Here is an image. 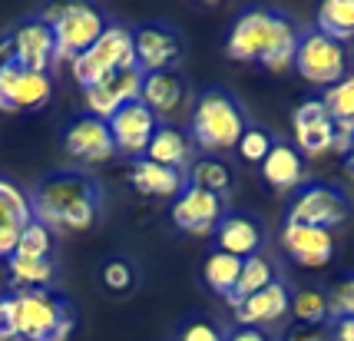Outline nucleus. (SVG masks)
Listing matches in <instances>:
<instances>
[{"mask_svg": "<svg viewBox=\"0 0 354 341\" xmlns=\"http://www.w3.org/2000/svg\"><path fill=\"white\" fill-rule=\"evenodd\" d=\"M33 219L53 232H90L103 219V183L86 169H50L27 189Z\"/></svg>", "mask_w": 354, "mask_h": 341, "instance_id": "nucleus-1", "label": "nucleus"}, {"mask_svg": "<svg viewBox=\"0 0 354 341\" xmlns=\"http://www.w3.org/2000/svg\"><path fill=\"white\" fill-rule=\"evenodd\" d=\"M298 20L275 7H245L232 20L225 53L239 63H259L272 73H281L295 63V50L301 40Z\"/></svg>", "mask_w": 354, "mask_h": 341, "instance_id": "nucleus-2", "label": "nucleus"}, {"mask_svg": "<svg viewBox=\"0 0 354 341\" xmlns=\"http://www.w3.org/2000/svg\"><path fill=\"white\" fill-rule=\"evenodd\" d=\"M248 113L242 100L232 93L229 86H205L199 96L192 100V113H189V140L196 146V153L216 156L235 149L239 136L248 129Z\"/></svg>", "mask_w": 354, "mask_h": 341, "instance_id": "nucleus-3", "label": "nucleus"}, {"mask_svg": "<svg viewBox=\"0 0 354 341\" xmlns=\"http://www.w3.org/2000/svg\"><path fill=\"white\" fill-rule=\"evenodd\" d=\"M17 341H70L80 325V315L70 295L60 288L50 292H10Z\"/></svg>", "mask_w": 354, "mask_h": 341, "instance_id": "nucleus-4", "label": "nucleus"}, {"mask_svg": "<svg viewBox=\"0 0 354 341\" xmlns=\"http://www.w3.org/2000/svg\"><path fill=\"white\" fill-rule=\"evenodd\" d=\"M40 20L50 24L53 30V40H57V63H73L80 53L86 50L103 37L109 24V14L96 3H53V7H44L37 10Z\"/></svg>", "mask_w": 354, "mask_h": 341, "instance_id": "nucleus-5", "label": "nucleus"}, {"mask_svg": "<svg viewBox=\"0 0 354 341\" xmlns=\"http://www.w3.org/2000/svg\"><path fill=\"white\" fill-rule=\"evenodd\" d=\"M129 66H136V57H133V27L113 20L103 30V37L86 53H80L77 60L70 63V77L77 80L80 90H90L100 80H106L109 73H120V70H129Z\"/></svg>", "mask_w": 354, "mask_h": 341, "instance_id": "nucleus-6", "label": "nucleus"}, {"mask_svg": "<svg viewBox=\"0 0 354 341\" xmlns=\"http://www.w3.org/2000/svg\"><path fill=\"white\" fill-rule=\"evenodd\" d=\"M354 202L335 183H301L295 189L285 222H298V225H315V229H328L335 232L351 219Z\"/></svg>", "mask_w": 354, "mask_h": 341, "instance_id": "nucleus-7", "label": "nucleus"}, {"mask_svg": "<svg viewBox=\"0 0 354 341\" xmlns=\"http://www.w3.org/2000/svg\"><path fill=\"white\" fill-rule=\"evenodd\" d=\"M295 70L308 80L311 86H335L351 73V53L344 44L324 37L322 30H301V40H298V50H295Z\"/></svg>", "mask_w": 354, "mask_h": 341, "instance_id": "nucleus-8", "label": "nucleus"}, {"mask_svg": "<svg viewBox=\"0 0 354 341\" xmlns=\"http://www.w3.org/2000/svg\"><path fill=\"white\" fill-rule=\"evenodd\" d=\"M133 57L139 73H159V70H179L185 60V40L172 24L149 20L133 27Z\"/></svg>", "mask_w": 354, "mask_h": 341, "instance_id": "nucleus-9", "label": "nucleus"}, {"mask_svg": "<svg viewBox=\"0 0 354 341\" xmlns=\"http://www.w3.org/2000/svg\"><path fill=\"white\" fill-rule=\"evenodd\" d=\"M53 100V80L50 73H33L20 63L0 70V109L7 113H33Z\"/></svg>", "mask_w": 354, "mask_h": 341, "instance_id": "nucleus-10", "label": "nucleus"}, {"mask_svg": "<svg viewBox=\"0 0 354 341\" xmlns=\"http://www.w3.org/2000/svg\"><path fill=\"white\" fill-rule=\"evenodd\" d=\"M106 126H109V136H113L116 153H123L126 159H142L159 120H156V113L142 100H133V103L116 109L106 120Z\"/></svg>", "mask_w": 354, "mask_h": 341, "instance_id": "nucleus-11", "label": "nucleus"}, {"mask_svg": "<svg viewBox=\"0 0 354 341\" xmlns=\"http://www.w3.org/2000/svg\"><path fill=\"white\" fill-rule=\"evenodd\" d=\"M63 149L66 156H73L80 163H109L116 156V146H113V136H109L106 120L93 116V113H77L70 123L63 126Z\"/></svg>", "mask_w": 354, "mask_h": 341, "instance_id": "nucleus-12", "label": "nucleus"}, {"mask_svg": "<svg viewBox=\"0 0 354 341\" xmlns=\"http://www.w3.org/2000/svg\"><path fill=\"white\" fill-rule=\"evenodd\" d=\"M10 44H14V63L33 73H50V66L57 63V40L50 24L40 20L37 14L24 17L10 30Z\"/></svg>", "mask_w": 354, "mask_h": 341, "instance_id": "nucleus-13", "label": "nucleus"}, {"mask_svg": "<svg viewBox=\"0 0 354 341\" xmlns=\"http://www.w3.org/2000/svg\"><path fill=\"white\" fill-rule=\"evenodd\" d=\"M229 212V199L202 192L196 186H185L176 199H172V225L192 235H209L216 232L222 216Z\"/></svg>", "mask_w": 354, "mask_h": 341, "instance_id": "nucleus-14", "label": "nucleus"}, {"mask_svg": "<svg viewBox=\"0 0 354 341\" xmlns=\"http://www.w3.org/2000/svg\"><path fill=\"white\" fill-rule=\"evenodd\" d=\"M212 235H216L218 252H229L235 259H248V255H259V252L268 248L265 222L259 216H252V212H239V209H229Z\"/></svg>", "mask_w": 354, "mask_h": 341, "instance_id": "nucleus-15", "label": "nucleus"}, {"mask_svg": "<svg viewBox=\"0 0 354 341\" xmlns=\"http://www.w3.org/2000/svg\"><path fill=\"white\" fill-rule=\"evenodd\" d=\"M292 129L295 149L301 156H324L335 146V123L324 109L322 96H308L298 103V109L292 113Z\"/></svg>", "mask_w": 354, "mask_h": 341, "instance_id": "nucleus-16", "label": "nucleus"}, {"mask_svg": "<svg viewBox=\"0 0 354 341\" xmlns=\"http://www.w3.org/2000/svg\"><path fill=\"white\" fill-rule=\"evenodd\" d=\"M278 242L285 248V255L298 262L301 268H322L335 259V232L328 229H315V225H298V222H285Z\"/></svg>", "mask_w": 354, "mask_h": 341, "instance_id": "nucleus-17", "label": "nucleus"}, {"mask_svg": "<svg viewBox=\"0 0 354 341\" xmlns=\"http://www.w3.org/2000/svg\"><path fill=\"white\" fill-rule=\"evenodd\" d=\"M292 285L288 279L281 275L275 279L272 285H265L262 292L248 295L245 302H239L232 315H235V325H248V328H265L278 322V318H285L288 315V305H292Z\"/></svg>", "mask_w": 354, "mask_h": 341, "instance_id": "nucleus-18", "label": "nucleus"}, {"mask_svg": "<svg viewBox=\"0 0 354 341\" xmlns=\"http://www.w3.org/2000/svg\"><path fill=\"white\" fill-rule=\"evenodd\" d=\"M139 100L153 109L159 123H166L176 109L185 107V100H189V80L183 77V70L142 73V83H139Z\"/></svg>", "mask_w": 354, "mask_h": 341, "instance_id": "nucleus-19", "label": "nucleus"}, {"mask_svg": "<svg viewBox=\"0 0 354 341\" xmlns=\"http://www.w3.org/2000/svg\"><path fill=\"white\" fill-rule=\"evenodd\" d=\"M139 83H142V73H139L136 66L120 70V73H109V77L100 80L96 86L83 90V96H86V113L100 116V120H109L120 107L139 100Z\"/></svg>", "mask_w": 354, "mask_h": 341, "instance_id": "nucleus-20", "label": "nucleus"}, {"mask_svg": "<svg viewBox=\"0 0 354 341\" xmlns=\"http://www.w3.org/2000/svg\"><path fill=\"white\" fill-rule=\"evenodd\" d=\"M33 219L27 189H20L14 179L0 176V262H7L14 255L20 229Z\"/></svg>", "mask_w": 354, "mask_h": 341, "instance_id": "nucleus-21", "label": "nucleus"}, {"mask_svg": "<svg viewBox=\"0 0 354 341\" xmlns=\"http://www.w3.org/2000/svg\"><path fill=\"white\" fill-rule=\"evenodd\" d=\"M126 183L133 192L146 196V199H176L185 189V172L156 166L149 159H129L126 163Z\"/></svg>", "mask_w": 354, "mask_h": 341, "instance_id": "nucleus-22", "label": "nucleus"}, {"mask_svg": "<svg viewBox=\"0 0 354 341\" xmlns=\"http://www.w3.org/2000/svg\"><path fill=\"white\" fill-rule=\"evenodd\" d=\"M142 159H149L156 166H166V169H179L185 172L189 169V163L196 159V146L189 140V133H185V126L179 123H159L153 133V140L146 146V156Z\"/></svg>", "mask_w": 354, "mask_h": 341, "instance_id": "nucleus-23", "label": "nucleus"}, {"mask_svg": "<svg viewBox=\"0 0 354 341\" xmlns=\"http://www.w3.org/2000/svg\"><path fill=\"white\" fill-rule=\"evenodd\" d=\"M7 282H10V292L27 295V292H50V288H60V265L57 259H30V255H10L7 262Z\"/></svg>", "mask_w": 354, "mask_h": 341, "instance_id": "nucleus-24", "label": "nucleus"}, {"mask_svg": "<svg viewBox=\"0 0 354 341\" xmlns=\"http://www.w3.org/2000/svg\"><path fill=\"white\" fill-rule=\"evenodd\" d=\"M259 172H262L265 186H272L275 192H295L305 183V156L288 140H275L272 153L262 159Z\"/></svg>", "mask_w": 354, "mask_h": 341, "instance_id": "nucleus-25", "label": "nucleus"}, {"mask_svg": "<svg viewBox=\"0 0 354 341\" xmlns=\"http://www.w3.org/2000/svg\"><path fill=\"white\" fill-rule=\"evenodd\" d=\"M275 279H281V272H278L275 255H272L268 248H265V252H259V255H248V259H242V272H239V282H235L232 295L225 298V305H229V308H235L239 302H245L248 295L262 292L265 285H272Z\"/></svg>", "mask_w": 354, "mask_h": 341, "instance_id": "nucleus-26", "label": "nucleus"}, {"mask_svg": "<svg viewBox=\"0 0 354 341\" xmlns=\"http://www.w3.org/2000/svg\"><path fill=\"white\" fill-rule=\"evenodd\" d=\"M232 166L218 156H196L185 169V186H196L202 192H212V196H222L229 199L232 192Z\"/></svg>", "mask_w": 354, "mask_h": 341, "instance_id": "nucleus-27", "label": "nucleus"}, {"mask_svg": "<svg viewBox=\"0 0 354 341\" xmlns=\"http://www.w3.org/2000/svg\"><path fill=\"white\" fill-rule=\"evenodd\" d=\"M315 30L348 47L354 40V0H324L315 14Z\"/></svg>", "mask_w": 354, "mask_h": 341, "instance_id": "nucleus-28", "label": "nucleus"}, {"mask_svg": "<svg viewBox=\"0 0 354 341\" xmlns=\"http://www.w3.org/2000/svg\"><path fill=\"white\" fill-rule=\"evenodd\" d=\"M100 285L109 295H129L139 285V265L126 252H113L100 262Z\"/></svg>", "mask_w": 354, "mask_h": 341, "instance_id": "nucleus-29", "label": "nucleus"}, {"mask_svg": "<svg viewBox=\"0 0 354 341\" xmlns=\"http://www.w3.org/2000/svg\"><path fill=\"white\" fill-rule=\"evenodd\" d=\"M239 272H242V259L212 248V252L205 255V265H202V282H205L218 298H229L232 288H235V282H239Z\"/></svg>", "mask_w": 354, "mask_h": 341, "instance_id": "nucleus-30", "label": "nucleus"}, {"mask_svg": "<svg viewBox=\"0 0 354 341\" xmlns=\"http://www.w3.org/2000/svg\"><path fill=\"white\" fill-rule=\"evenodd\" d=\"M288 311L295 315L298 325H328L331 322V305H328V292L324 288H295Z\"/></svg>", "mask_w": 354, "mask_h": 341, "instance_id": "nucleus-31", "label": "nucleus"}, {"mask_svg": "<svg viewBox=\"0 0 354 341\" xmlns=\"http://www.w3.org/2000/svg\"><path fill=\"white\" fill-rule=\"evenodd\" d=\"M14 252L17 255H30V259H57V232L50 225H44L40 219H30L20 229Z\"/></svg>", "mask_w": 354, "mask_h": 341, "instance_id": "nucleus-32", "label": "nucleus"}, {"mask_svg": "<svg viewBox=\"0 0 354 341\" xmlns=\"http://www.w3.org/2000/svg\"><path fill=\"white\" fill-rule=\"evenodd\" d=\"M275 140L278 136L272 129H265V126H259V123H248V129L239 136V142H235V156H239L242 163H248V166H262V159L272 153Z\"/></svg>", "mask_w": 354, "mask_h": 341, "instance_id": "nucleus-33", "label": "nucleus"}, {"mask_svg": "<svg viewBox=\"0 0 354 341\" xmlns=\"http://www.w3.org/2000/svg\"><path fill=\"white\" fill-rule=\"evenodd\" d=\"M322 103L331 120H348V123H354V73H348V77L341 80V83H335V86H328L322 93Z\"/></svg>", "mask_w": 354, "mask_h": 341, "instance_id": "nucleus-34", "label": "nucleus"}, {"mask_svg": "<svg viewBox=\"0 0 354 341\" xmlns=\"http://www.w3.org/2000/svg\"><path fill=\"white\" fill-rule=\"evenodd\" d=\"M172 341H225V331H222L212 318L196 315V318H185L183 325H179V331H176Z\"/></svg>", "mask_w": 354, "mask_h": 341, "instance_id": "nucleus-35", "label": "nucleus"}, {"mask_svg": "<svg viewBox=\"0 0 354 341\" xmlns=\"http://www.w3.org/2000/svg\"><path fill=\"white\" fill-rule=\"evenodd\" d=\"M328 305H331V322L335 318H354V272L335 282V288L328 292Z\"/></svg>", "mask_w": 354, "mask_h": 341, "instance_id": "nucleus-36", "label": "nucleus"}, {"mask_svg": "<svg viewBox=\"0 0 354 341\" xmlns=\"http://www.w3.org/2000/svg\"><path fill=\"white\" fill-rule=\"evenodd\" d=\"M281 341H331V331H328V325H298V322H292V328L285 331Z\"/></svg>", "mask_w": 354, "mask_h": 341, "instance_id": "nucleus-37", "label": "nucleus"}, {"mask_svg": "<svg viewBox=\"0 0 354 341\" xmlns=\"http://www.w3.org/2000/svg\"><path fill=\"white\" fill-rule=\"evenodd\" d=\"M225 341H272L265 328H248V325H232L225 331Z\"/></svg>", "mask_w": 354, "mask_h": 341, "instance_id": "nucleus-38", "label": "nucleus"}, {"mask_svg": "<svg viewBox=\"0 0 354 341\" xmlns=\"http://www.w3.org/2000/svg\"><path fill=\"white\" fill-rule=\"evenodd\" d=\"M328 331H331V341H354V318H335L328 322Z\"/></svg>", "mask_w": 354, "mask_h": 341, "instance_id": "nucleus-39", "label": "nucleus"}, {"mask_svg": "<svg viewBox=\"0 0 354 341\" xmlns=\"http://www.w3.org/2000/svg\"><path fill=\"white\" fill-rule=\"evenodd\" d=\"M10 63H14V44H10V33H7V37H0V70L10 66Z\"/></svg>", "mask_w": 354, "mask_h": 341, "instance_id": "nucleus-40", "label": "nucleus"}, {"mask_svg": "<svg viewBox=\"0 0 354 341\" xmlns=\"http://www.w3.org/2000/svg\"><path fill=\"white\" fill-rule=\"evenodd\" d=\"M344 169H348V176L354 179V140H351V146H348V153H344Z\"/></svg>", "mask_w": 354, "mask_h": 341, "instance_id": "nucleus-41", "label": "nucleus"}]
</instances>
